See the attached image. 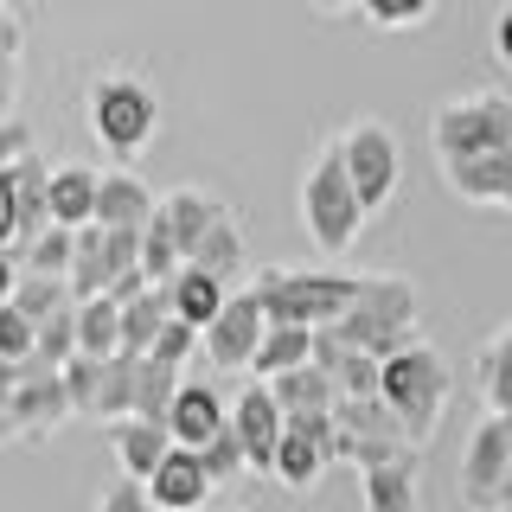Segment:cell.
Here are the masks:
<instances>
[{
  "mask_svg": "<svg viewBox=\"0 0 512 512\" xmlns=\"http://www.w3.org/2000/svg\"><path fill=\"white\" fill-rule=\"evenodd\" d=\"M84 122H90V135H96L103 154L135 160L160 135V96H154L148 77H135V71H96L90 90H84Z\"/></svg>",
  "mask_w": 512,
  "mask_h": 512,
  "instance_id": "2",
  "label": "cell"
},
{
  "mask_svg": "<svg viewBox=\"0 0 512 512\" xmlns=\"http://www.w3.org/2000/svg\"><path fill=\"white\" fill-rule=\"evenodd\" d=\"M96 512H160V506H154V487L141 474H122L96 493Z\"/></svg>",
  "mask_w": 512,
  "mask_h": 512,
  "instance_id": "38",
  "label": "cell"
},
{
  "mask_svg": "<svg viewBox=\"0 0 512 512\" xmlns=\"http://www.w3.org/2000/svg\"><path fill=\"white\" fill-rule=\"evenodd\" d=\"M71 263H77V231L71 224H45V231L26 244V269H39V276H71Z\"/></svg>",
  "mask_w": 512,
  "mask_h": 512,
  "instance_id": "32",
  "label": "cell"
},
{
  "mask_svg": "<svg viewBox=\"0 0 512 512\" xmlns=\"http://www.w3.org/2000/svg\"><path fill=\"white\" fill-rule=\"evenodd\" d=\"M436 7H442V0H365L359 13H365L378 32H410V26L436 20Z\"/></svg>",
  "mask_w": 512,
  "mask_h": 512,
  "instance_id": "34",
  "label": "cell"
},
{
  "mask_svg": "<svg viewBox=\"0 0 512 512\" xmlns=\"http://www.w3.org/2000/svg\"><path fill=\"white\" fill-rule=\"evenodd\" d=\"M340 148H346V167H352V186H359L365 212H384V205L397 199V186H404V154H397V135L391 122L378 116H359L340 128Z\"/></svg>",
  "mask_w": 512,
  "mask_h": 512,
  "instance_id": "9",
  "label": "cell"
},
{
  "mask_svg": "<svg viewBox=\"0 0 512 512\" xmlns=\"http://www.w3.org/2000/svg\"><path fill=\"white\" fill-rule=\"evenodd\" d=\"M224 423H231V404H224V397H218L205 378H186V384H180V397H173V416H167L173 442L205 448V442H212Z\"/></svg>",
  "mask_w": 512,
  "mask_h": 512,
  "instance_id": "15",
  "label": "cell"
},
{
  "mask_svg": "<svg viewBox=\"0 0 512 512\" xmlns=\"http://www.w3.org/2000/svg\"><path fill=\"white\" fill-rule=\"evenodd\" d=\"M308 359H314V327L269 320V333H263V346H256V365H250V372L256 378H282V372H295V365H308Z\"/></svg>",
  "mask_w": 512,
  "mask_h": 512,
  "instance_id": "23",
  "label": "cell"
},
{
  "mask_svg": "<svg viewBox=\"0 0 512 512\" xmlns=\"http://www.w3.org/2000/svg\"><path fill=\"white\" fill-rule=\"evenodd\" d=\"M250 288L263 295L269 320H295V327H333L352 301H359L365 276H340V269H256Z\"/></svg>",
  "mask_w": 512,
  "mask_h": 512,
  "instance_id": "5",
  "label": "cell"
},
{
  "mask_svg": "<svg viewBox=\"0 0 512 512\" xmlns=\"http://www.w3.org/2000/svg\"><path fill=\"white\" fill-rule=\"evenodd\" d=\"M173 320V295L167 288H148V295L122 301V352H154L160 327Z\"/></svg>",
  "mask_w": 512,
  "mask_h": 512,
  "instance_id": "27",
  "label": "cell"
},
{
  "mask_svg": "<svg viewBox=\"0 0 512 512\" xmlns=\"http://www.w3.org/2000/svg\"><path fill=\"white\" fill-rule=\"evenodd\" d=\"M199 455H205V468H212V480H218V487H224V480H237V474H250V448H244V436H237L231 423H224L218 436L199 448Z\"/></svg>",
  "mask_w": 512,
  "mask_h": 512,
  "instance_id": "35",
  "label": "cell"
},
{
  "mask_svg": "<svg viewBox=\"0 0 512 512\" xmlns=\"http://www.w3.org/2000/svg\"><path fill=\"white\" fill-rule=\"evenodd\" d=\"M180 365L154 359V352H141V391H135V416H154V423H167L173 416V397H180Z\"/></svg>",
  "mask_w": 512,
  "mask_h": 512,
  "instance_id": "29",
  "label": "cell"
},
{
  "mask_svg": "<svg viewBox=\"0 0 512 512\" xmlns=\"http://www.w3.org/2000/svg\"><path fill=\"white\" fill-rule=\"evenodd\" d=\"M442 186L474 212H512V148L468 154V160H436Z\"/></svg>",
  "mask_w": 512,
  "mask_h": 512,
  "instance_id": "12",
  "label": "cell"
},
{
  "mask_svg": "<svg viewBox=\"0 0 512 512\" xmlns=\"http://www.w3.org/2000/svg\"><path fill=\"white\" fill-rule=\"evenodd\" d=\"M365 218H372V212H365L359 186H352L340 135L320 141V154L308 160V173H301V231H308V244L320 256H346L352 244H359Z\"/></svg>",
  "mask_w": 512,
  "mask_h": 512,
  "instance_id": "1",
  "label": "cell"
},
{
  "mask_svg": "<svg viewBox=\"0 0 512 512\" xmlns=\"http://www.w3.org/2000/svg\"><path fill=\"white\" fill-rule=\"evenodd\" d=\"M455 493H461V506H468V512H506L512 506V416L487 410L474 423Z\"/></svg>",
  "mask_w": 512,
  "mask_h": 512,
  "instance_id": "8",
  "label": "cell"
},
{
  "mask_svg": "<svg viewBox=\"0 0 512 512\" xmlns=\"http://www.w3.org/2000/svg\"><path fill=\"white\" fill-rule=\"evenodd\" d=\"M135 391H141V352H116V359L103 365V404H96V423L135 416Z\"/></svg>",
  "mask_w": 512,
  "mask_h": 512,
  "instance_id": "30",
  "label": "cell"
},
{
  "mask_svg": "<svg viewBox=\"0 0 512 512\" xmlns=\"http://www.w3.org/2000/svg\"><path fill=\"white\" fill-rule=\"evenodd\" d=\"M116 256H109V224H84L77 231V263H71V288H77V301H90V295H109L116 288Z\"/></svg>",
  "mask_w": 512,
  "mask_h": 512,
  "instance_id": "21",
  "label": "cell"
},
{
  "mask_svg": "<svg viewBox=\"0 0 512 512\" xmlns=\"http://www.w3.org/2000/svg\"><path fill=\"white\" fill-rule=\"evenodd\" d=\"M160 212V199H154V186H141L128 167L116 173H103V199H96V224H135V231H148Z\"/></svg>",
  "mask_w": 512,
  "mask_h": 512,
  "instance_id": "20",
  "label": "cell"
},
{
  "mask_svg": "<svg viewBox=\"0 0 512 512\" xmlns=\"http://www.w3.org/2000/svg\"><path fill=\"white\" fill-rule=\"evenodd\" d=\"M32 352H39V320L0 301V359H32Z\"/></svg>",
  "mask_w": 512,
  "mask_h": 512,
  "instance_id": "37",
  "label": "cell"
},
{
  "mask_svg": "<svg viewBox=\"0 0 512 512\" xmlns=\"http://www.w3.org/2000/svg\"><path fill=\"white\" fill-rule=\"evenodd\" d=\"M199 346H205V333L192 327V320H180V314H173L167 327H160V340H154V359H167V365H186Z\"/></svg>",
  "mask_w": 512,
  "mask_h": 512,
  "instance_id": "39",
  "label": "cell"
},
{
  "mask_svg": "<svg viewBox=\"0 0 512 512\" xmlns=\"http://www.w3.org/2000/svg\"><path fill=\"white\" fill-rule=\"evenodd\" d=\"M103 365L109 359H90V352H77V359L64 365V384H71L77 416H96V404H103Z\"/></svg>",
  "mask_w": 512,
  "mask_h": 512,
  "instance_id": "36",
  "label": "cell"
},
{
  "mask_svg": "<svg viewBox=\"0 0 512 512\" xmlns=\"http://www.w3.org/2000/svg\"><path fill=\"white\" fill-rule=\"evenodd\" d=\"M167 295H173V314H180V320H192V327L205 333V327H212V320L224 314V301H231V282H224V276H212L205 263H186L180 276L167 282Z\"/></svg>",
  "mask_w": 512,
  "mask_h": 512,
  "instance_id": "18",
  "label": "cell"
},
{
  "mask_svg": "<svg viewBox=\"0 0 512 512\" xmlns=\"http://www.w3.org/2000/svg\"><path fill=\"white\" fill-rule=\"evenodd\" d=\"M448 397H455V365H448L429 340H416V346L384 359V404L404 416L410 442H429L442 429Z\"/></svg>",
  "mask_w": 512,
  "mask_h": 512,
  "instance_id": "4",
  "label": "cell"
},
{
  "mask_svg": "<svg viewBox=\"0 0 512 512\" xmlns=\"http://www.w3.org/2000/svg\"><path fill=\"white\" fill-rule=\"evenodd\" d=\"M103 429H109V448H116L122 474H141V480H154V468L173 448V429L154 423V416H116V423H103Z\"/></svg>",
  "mask_w": 512,
  "mask_h": 512,
  "instance_id": "16",
  "label": "cell"
},
{
  "mask_svg": "<svg viewBox=\"0 0 512 512\" xmlns=\"http://www.w3.org/2000/svg\"><path fill=\"white\" fill-rule=\"evenodd\" d=\"M429 148H436V160H468V154L512 148V96L506 90L448 96L436 116H429Z\"/></svg>",
  "mask_w": 512,
  "mask_h": 512,
  "instance_id": "7",
  "label": "cell"
},
{
  "mask_svg": "<svg viewBox=\"0 0 512 512\" xmlns=\"http://www.w3.org/2000/svg\"><path fill=\"white\" fill-rule=\"evenodd\" d=\"M231 429L250 448V474H276V448L288 436V404L276 397L269 378H250L244 391L231 397Z\"/></svg>",
  "mask_w": 512,
  "mask_h": 512,
  "instance_id": "11",
  "label": "cell"
},
{
  "mask_svg": "<svg viewBox=\"0 0 512 512\" xmlns=\"http://www.w3.org/2000/svg\"><path fill=\"white\" fill-rule=\"evenodd\" d=\"M493 58L512 71V7H500V20H493Z\"/></svg>",
  "mask_w": 512,
  "mask_h": 512,
  "instance_id": "41",
  "label": "cell"
},
{
  "mask_svg": "<svg viewBox=\"0 0 512 512\" xmlns=\"http://www.w3.org/2000/svg\"><path fill=\"white\" fill-rule=\"evenodd\" d=\"M192 263H205L212 276H224V282H244V269H250V244H244V224H237L231 212H224L212 231L192 244Z\"/></svg>",
  "mask_w": 512,
  "mask_h": 512,
  "instance_id": "25",
  "label": "cell"
},
{
  "mask_svg": "<svg viewBox=\"0 0 512 512\" xmlns=\"http://www.w3.org/2000/svg\"><path fill=\"white\" fill-rule=\"evenodd\" d=\"M314 13H327V20H340V13H352V7H365V0H308Z\"/></svg>",
  "mask_w": 512,
  "mask_h": 512,
  "instance_id": "42",
  "label": "cell"
},
{
  "mask_svg": "<svg viewBox=\"0 0 512 512\" xmlns=\"http://www.w3.org/2000/svg\"><path fill=\"white\" fill-rule=\"evenodd\" d=\"M71 416L77 404H71V384H64L58 365H45L39 352L0 365V436L7 442H39L52 429H64Z\"/></svg>",
  "mask_w": 512,
  "mask_h": 512,
  "instance_id": "3",
  "label": "cell"
},
{
  "mask_svg": "<svg viewBox=\"0 0 512 512\" xmlns=\"http://www.w3.org/2000/svg\"><path fill=\"white\" fill-rule=\"evenodd\" d=\"M77 327H84V352H90V359H116V352H122V301L116 295L77 301Z\"/></svg>",
  "mask_w": 512,
  "mask_h": 512,
  "instance_id": "28",
  "label": "cell"
},
{
  "mask_svg": "<svg viewBox=\"0 0 512 512\" xmlns=\"http://www.w3.org/2000/svg\"><path fill=\"white\" fill-rule=\"evenodd\" d=\"M148 487H154V506H160V512H205V500L218 493V480H212V468H205L199 448L173 442Z\"/></svg>",
  "mask_w": 512,
  "mask_h": 512,
  "instance_id": "13",
  "label": "cell"
},
{
  "mask_svg": "<svg viewBox=\"0 0 512 512\" xmlns=\"http://www.w3.org/2000/svg\"><path fill=\"white\" fill-rule=\"evenodd\" d=\"M359 500L365 512H423V461L397 455V461H378V468L359 474Z\"/></svg>",
  "mask_w": 512,
  "mask_h": 512,
  "instance_id": "14",
  "label": "cell"
},
{
  "mask_svg": "<svg viewBox=\"0 0 512 512\" xmlns=\"http://www.w3.org/2000/svg\"><path fill=\"white\" fill-rule=\"evenodd\" d=\"M474 391H480V404H487V410L512 416V320L474 352Z\"/></svg>",
  "mask_w": 512,
  "mask_h": 512,
  "instance_id": "22",
  "label": "cell"
},
{
  "mask_svg": "<svg viewBox=\"0 0 512 512\" xmlns=\"http://www.w3.org/2000/svg\"><path fill=\"white\" fill-rule=\"evenodd\" d=\"M269 384H276V397L288 404V416H295V410H333V404H340V378H333L320 359L295 365V372H282V378H269Z\"/></svg>",
  "mask_w": 512,
  "mask_h": 512,
  "instance_id": "26",
  "label": "cell"
},
{
  "mask_svg": "<svg viewBox=\"0 0 512 512\" xmlns=\"http://www.w3.org/2000/svg\"><path fill=\"white\" fill-rule=\"evenodd\" d=\"M20 154H32V135H26V122H7V135H0V167L20 160Z\"/></svg>",
  "mask_w": 512,
  "mask_h": 512,
  "instance_id": "40",
  "label": "cell"
},
{
  "mask_svg": "<svg viewBox=\"0 0 512 512\" xmlns=\"http://www.w3.org/2000/svg\"><path fill=\"white\" fill-rule=\"evenodd\" d=\"M96 199H103V173L96 167H77V160L52 167V224L84 231V224H96Z\"/></svg>",
  "mask_w": 512,
  "mask_h": 512,
  "instance_id": "19",
  "label": "cell"
},
{
  "mask_svg": "<svg viewBox=\"0 0 512 512\" xmlns=\"http://www.w3.org/2000/svg\"><path fill=\"white\" fill-rule=\"evenodd\" d=\"M7 301L20 314H32V320H52L58 308H71V301H77V288H71V276H39V269H26V276L13 282Z\"/></svg>",
  "mask_w": 512,
  "mask_h": 512,
  "instance_id": "31",
  "label": "cell"
},
{
  "mask_svg": "<svg viewBox=\"0 0 512 512\" xmlns=\"http://www.w3.org/2000/svg\"><path fill=\"white\" fill-rule=\"evenodd\" d=\"M77 352H84V327H77V301H71V308H58L52 320H39V359L64 372Z\"/></svg>",
  "mask_w": 512,
  "mask_h": 512,
  "instance_id": "33",
  "label": "cell"
},
{
  "mask_svg": "<svg viewBox=\"0 0 512 512\" xmlns=\"http://www.w3.org/2000/svg\"><path fill=\"white\" fill-rule=\"evenodd\" d=\"M333 333L365 352H378V359H391V352L416 346L423 333H416V282L410 276H365L359 301L333 320Z\"/></svg>",
  "mask_w": 512,
  "mask_h": 512,
  "instance_id": "6",
  "label": "cell"
},
{
  "mask_svg": "<svg viewBox=\"0 0 512 512\" xmlns=\"http://www.w3.org/2000/svg\"><path fill=\"white\" fill-rule=\"evenodd\" d=\"M327 448H320L314 436H308V429H301V423H288V436H282V448H276V474H269V480H282V487L288 493H308L314 487V480L320 474H327Z\"/></svg>",
  "mask_w": 512,
  "mask_h": 512,
  "instance_id": "24",
  "label": "cell"
},
{
  "mask_svg": "<svg viewBox=\"0 0 512 512\" xmlns=\"http://www.w3.org/2000/svg\"><path fill=\"white\" fill-rule=\"evenodd\" d=\"M231 212V205L218 199V192H205V186H173V192H160V218L173 224V237H180V250H186V263H192V244H199L212 224Z\"/></svg>",
  "mask_w": 512,
  "mask_h": 512,
  "instance_id": "17",
  "label": "cell"
},
{
  "mask_svg": "<svg viewBox=\"0 0 512 512\" xmlns=\"http://www.w3.org/2000/svg\"><path fill=\"white\" fill-rule=\"evenodd\" d=\"M269 333V308L256 288H231V301H224V314L205 327V359L218 365V372H250L256 365V346H263Z\"/></svg>",
  "mask_w": 512,
  "mask_h": 512,
  "instance_id": "10",
  "label": "cell"
}]
</instances>
